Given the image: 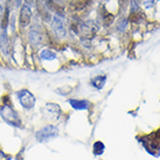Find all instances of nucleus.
Wrapping results in <instances>:
<instances>
[{
  "label": "nucleus",
  "mask_w": 160,
  "mask_h": 160,
  "mask_svg": "<svg viewBox=\"0 0 160 160\" xmlns=\"http://www.w3.org/2000/svg\"><path fill=\"white\" fill-rule=\"evenodd\" d=\"M112 20H113V15L110 13H104V22H105V25H110V23L112 22Z\"/></svg>",
  "instance_id": "obj_18"
},
{
  "label": "nucleus",
  "mask_w": 160,
  "mask_h": 160,
  "mask_svg": "<svg viewBox=\"0 0 160 160\" xmlns=\"http://www.w3.org/2000/svg\"><path fill=\"white\" fill-rule=\"evenodd\" d=\"M104 150H105V145L103 144V142L97 140V142H93L92 153L95 154V156H102L103 153H104Z\"/></svg>",
  "instance_id": "obj_15"
},
{
  "label": "nucleus",
  "mask_w": 160,
  "mask_h": 160,
  "mask_svg": "<svg viewBox=\"0 0 160 160\" xmlns=\"http://www.w3.org/2000/svg\"><path fill=\"white\" fill-rule=\"evenodd\" d=\"M0 13H1V6H0Z\"/></svg>",
  "instance_id": "obj_22"
},
{
  "label": "nucleus",
  "mask_w": 160,
  "mask_h": 160,
  "mask_svg": "<svg viewBox=\"0 0 160 160\" xmlns=\"http://www.w3.org/2000/svg\"><path fill=\"white\" fill-rule=\"evenodd\" d=\"M69 104L75 110H88L91 103L84 99H69Z\"/></svg>",
  "instance_id": "obj_10"
},
{
  "label": "nucleus",
  "mask_w": 160,
  "mask_h": 160,
  "mask_svg": "<svg viewBox=\"0 0 160 160\" xmlns=\"http://www.w3.org/2000/svg\"><path fill=\"white\" fill-rule=\"evenodd\" d=\"M0 116L11 126H14V128H21L22 126L21 119L19 117L18 112L15 111L14 108L12 107L11 101L9 102H4L1 104V107H0Z\"/></svg>",
  "instance_id": "obj_1"
},
{
  "label": "nucleus",
  "mask_w": 160,
  "mask_h": 160,
  "mask_svg": "<svg viewBox=\"0 0 160 160\" xmlns=\"http://www.w3.org/2000/svg\"><path fill=\"white\" fill-rule=\"evenodd\" d=\"M27 2H32V1H33V0H26Z\"/></svg>",
  "instance_id": "obj_21"
},
{
  "label": "nucleus",
  "mask_w": 160,
  "mask_h": 160,
  "mask_svg": "<svg viewBox=\"0 0 160 160\" xmlns=\"http://www.w3.org/2000/svg\"><path fill=\"white\" fill-rule=\"evenodd\" d=\"M98 31V25L96 22H93L92 20H88L85 21L82 26L80 27V32L82 34L83 39H91Z\"/></svg>",
  "instance_id": "obj_5"
},
{
  "label": "nucleus",
  "mask_w": 160,
  "mask_h": 160,
  "mask_svg": "<svg viewBox=\"0 0 160 160\" xmlns=\"http://www.w3.org/2000/svg\"><path fill=\"white\" fill-rule=\"evenodd\" d=\"M52 27H53L54 33L56 34V36H58L60 39H63L64 36L67 35V29H66V25H64V20L62 19V17L55 15L52 21Z\"/></svg>",
  "instance_id": "obj_6"
},
{
  "label": "nucleus",
  "mask_w": 160,
  "mask_h": 160,
  "mask_svg": "<svg viewBox=\"0 0 160 160\" xmlns=\"http://www.w3.org/2000/svg\"><path fill=\"white\" fill-rule=\"evenodd\" d=\"M46 6H47V8L49 11L56 13V15H58V17H63L64 15V8L61 5H58L56 1H54V0H46Z\"/></svg>",
  "instance_id": "obj_9"
},
{
  "label": "nucleus",
  "mask_w": 160,
  "mask_h": 160,
  "mask_svg": "<svg viewBox=\"0 0 160 160\" xmlns=\"http://www.w3.org/2000/svg\"><path fill=\"white\" fill-rule=\"evenodd\" d=\"M32 20V9L29 5H23L20 11V17H19V22L22 27H26L29 25Z\"/></svg>",
  "instance_id": "obj_7"
},
{
  "label": "nucleus",
  "mask_w": 160,
  "mask_h": 160,
  "mask_svg": "<svg viewBox=\"0 0 160 160\" xmlns=\"http://www.w3.org/2000/svg\"><path fill=\"white\" fill-rule=\"evenodd\" d=\"M58 136V129L55 125H46L40 130H38L35 133V138L38 142H46L52 140Z\"/></svg>",
  "instance_id": "obj_3"
},
{
  "label": "nucleus",
  "mask_w": 160,
  "mask_h": 160,
  "mask_svg": "<svg viewBox=\"0 0 160 160\" xmlns=\"http://www.w3.org/2000/svg\"><path fill=\"white\" fill-rule=\"evenodd\" d=\"M128 2H129V0H119V11H120V13L125 11L126 6H128Z\"/></svg>",
  "instance_id": "obj_19"
},
{
  "label": "nucleus",
  "mask_w": 160,
  "mask_h": 160,
  "mask_svg": "<svg viewBox=\"0 0 160 160\" xmlns=\"http://www.w3.org/2000/svg\"><path fill=\"white\" fill-rule=\"evenodd\" d=\"M105 81H107V77L103 75H99V76H96V77H93L92 81H91V84L92 87H95L96 89H102L104 84H105Z\"/></svg>",
  "instance_id": "obj_14"
},
{
  "label": "nucleus",
  "mask_w": 160,
  "mask_h": 160,
  "mask_svg": "<svg viewBox=\"0 0 160 160\" xmlns=\"http://www.w3.org/2000/svg\"><path fill=\"white\" fill-rule=\"evenodd\" d=\"M41 58H43V60H54V58H56V55L54 52L52 50H49V49H45V50H42L40 54Z\"/></svg>",
  "instance_id": "obj_16"
},
{
  "label": "nucleus",
  "mask_w": 160,
  "mask_h": 160,
  "mask_svg": "<svg viewBox=\"0 0 160 160\" xmlns=\"http://www.w3.org/2000/svg\"><path fill=\"white\" fill-rule=\"evenodd\" d=\"M8 14H9V11H8V8H7L6 11H5L4 17H2V22H1V28H2V31H6L7 25H8Z\"/></svg>",
  "instance_id": "obj_17"
},
{
  "label": "nucleus",
  "mask_w": 160,
  "mask_h": 160,
  "mask_svg": "<svg viewBox=\"0 0 160 160\" xmlns=\"http://www.w3.org/2000/svg\"><path fill=\"white\" fill-rule=\"evenodd\" d=\"M17 96H18V99L19 102H20V104H21V107L27 109V110H31V109H33V108L35 107L36 98L29 90H26V89L20 90V91H18Z\"/></svg>",
  "instance_id": "obj_4"
},
{
  "label": "nucleus",
  "mask_w": 160,
  "mask_h": 160,
  "mask_svg": "<svg viewBox=\"0 0 160 160\" xmlns=\"http://www.w3.org/2000/svg\"><path fill=\"white\" fill-rule=\"evenodd\" d=\"M43 40V35L39 29H36L35 27L32 28L31 32H29V41H31L33 45H41V42Z\"/></svg>",
  "instance_id": "obj_11"
},
{
  "label": "nucleus",
  "mask_w": 160,
  "mask_h": 160,
  "mask_svg": "<svg viewBox=\"0 0 160 160\" xmlns=\"http://www.w3.org/2000/svg\"><path fill=\"white\" fill-rule=\"evenodd\" d=\"M7 159H8V156L5 152H2L0 150V160H7Z\"/></svg>",
  "instance_id": "obj_20"
},
{
  "label": "nucleus",
  "mask_w": 160,
  "mask_h": 160,
  "mask_svg": "<svg viewBox=\"0 0 160 160\" xmlns=\"http://www.w3.org/2000/svg\"><path fill=\"white\" fill-rule=\"evenodd\" d=\"M0 48L2 50L4 54H8V48H9V43H8V38H7V33L6 31H2L1 35H0Z\"/></svg>",
  "instance_id": "obj_12"
},
{
  "label": "nucleus",
  "mask_w": 160,
  "mask_h": 160,
  "mask_svg": "<svg viewBox=\"0 0 160 160\" xmlns=\"http://www.w3.org/2000/svg\"><path fill=\"white\" fill-rule=\"evenodd\" d=\"M140 142L147 150L148 153L154 154V152L160 151V130H157L153 133L142 136L140 138Z\"/></svg>",
  "instance_id": "obj_2"
},
{
  "label": "nucleus",
  "mask_w": 160,
  "mask_h": 160,
  "mask_svg": "<svg viewBox=\"0 0 160 160\" xmlns=\"http://www.w3.org/2000/svg\"><path fill=\"white\" fill-rule=\"evenodd\" d=\"M90 1L91 0H77V1L71 2L70 6L74 11H83L90 5Z\"/></svg>",
  "instance_id": "obj_13"
},
{
  "label": "nucleus",
  "mask_w": 160,
  "mask_h": 160,
  "mask_svg": "<svg viewBox=\"0 0 160 160\" xmlns=\"http://www.w3.org/2000/svg\"><path fill=\"white\" fill-rule=\"evenodd\" d=\"M43 110H45V115L48 119H58L61 115V108L54 103H48Z\"/></svg>",
  "instance_id": "obj_8"
}]
</instances>
